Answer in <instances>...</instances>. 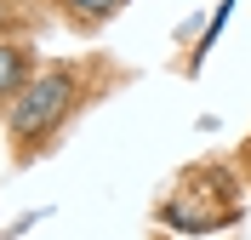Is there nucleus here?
<instances>
[{
  "instance_id": "nucleus-1",
  "label": "nucleus",
  "mask_w": 251,
  "mask_h": 240,
  "mask_svg": "<svg viewBox=\"0 0 251 240\" xmlns=\"http://www.w3.org/2000/svg\"><path fill=\"white\" fill-rule=\"evenodd\" d=\"M63 109H69V80H63V75H40L34 86H23V97H17L12 132H17V137H40L46 126L63 120Z\"/></svg>"
},
{
  "instance_id": "nucleus-2",
  "label": "nucleus",
  "mask_w": 251,
  "mask_h": 240,
  "mask_svg": "<svg viewBox=\"0 0 251 240\" xmlns=\"http://www.w3.org/2000/svg\"><path fill=\"white\" fill-rule=\"evenodd\" d=\"M17 86H23V52L0 46V97H6V92H17Z\"/></svg>"
},
{
  "instance_id": "nucleus-3",
  "label": "nucleus",
  "mask_w": 251,
  "mask_h": 240,
  "mask_svg": "<svg viewBox=\"0 0 251 240\" xmlns=\"http://www.w3.org/2000/svg\"><path fill=\"white\" fill-rule=\"evenodd\" d=\"M69 6H75V17H80V23H97V17H109L120 0H69Z\"/></svg>"
}]
</instances>
